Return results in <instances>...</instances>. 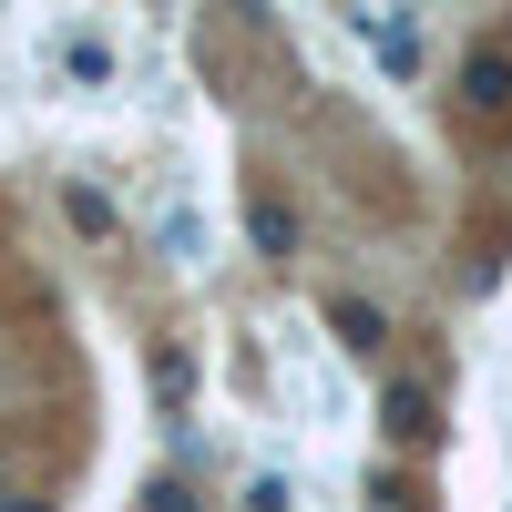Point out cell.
Returning <instances> with one entry per match:
<instances>
[{
	"label": "cell",
	"mask_w": 512,
	"mask_h": 512,
	"mask_svg": "<svg viewBox=\"0 0 512 512\" xmlns=\"http://www.w3.org/2000/svg\"><path fill=\"white\" fill-rule=\"evenodd\" d=\"M461 113H482V123L512 113V52H502V41H482V52L461 62Z\"/></svg>",
	"instance_id": "cell-1"
},
{
	"label": "cell",
	"mask_w": 512,
	"mask_h": 512,
	"mask_svg": "<svg viewBox=\"0 0 512 512\" xmlns=\"http://www.w3.org/2000/svg\"><path fill=\"white\" fill-rule=\"evenodd\" d=\"M379 420H390V441H400V451H431V441H441V400L420 390V379H390Z\"/></svg>",
	"instance_id": "cell-2"
},
{
	"label": "cell",
	"mask_w": 512,
	"mask_h": 512,
	"mask_svg": "<svg viewBox=\"0 0 512 512\" xmlns=\"http://www.w3.org/2000/svg\"><path fill=\"white\" fill-rule=\"evenodd\" d=\"M246 236H256V256H267V267H287V256H297V216H287L267 185L246 195Z\"/></svg>",
	"instance_id": "cell-3"
},
{
	"label": "cell",
	"mask_w": 512,
	"mask_h": 512,
	"mask_svg": "<svg viewBox=\"0 0 512 512\" xmlns=\"http://www.w3.org/2000/svg\"><path fill=\"white\" fill-rule=\"evenodd\" d=\"M328 328H338V349H359V359L379 349V338H390V318H379L369 297H328Z\"/></svg>",
	"instance_id": "cell-4"
},
{
	"label": "cell",
	"mask_w": 512,
	"mask_h": 512,
	"mask_svg": "<svg viewBox=\"0 0 512 512\" xmlns=\"http://www.w3.org/2000/svg\"><path fill=\"white\" fill-rule=\"evenodd\" d=\"M185 400H195V359L164 338V349H154V410H164V420H185Z\"/></svg>",
	"instance_id": "cell-5"
},
{
	"label": "cell",
	"mask_w": 512,
	"mask_h": 512,
	"mask_svg": "<svg viewBox=\"0 0 512 512\" xmlns=\"http://www.w3.org/2000/svg\"><path fill=\"white\" fill-rule=\"evenodd\" d=\"M62 205H72V226H82V236H113V205H103V195H93V185H72V195H62Z\"/></svg>",
	"instance_id": "cell-6"
},
{
	"label": "cell",
	"mask_w": 512,
	"mask_h": 512,
	"mask_svg": "<svg viewBox=\"0 0 512 512\" xmlns=\"http://www.w3.org/2000/svg\"><path fill=\"white\" fill-rule=\"evenodd\" d=\"M144 512H195V492H185L175 472H154V482H144Z\"/></svg>",
	"instance_id": "cell-7"
},
{
	"label": "cell",
	"mask_w": 512,
	"mask_h": 512,
	"mask_svg": "<svg viewBox=\"0 0 512 512\" xmlns=\"http://www.w3.org/2000/svg\"><path fill=\"white\" fill-rule=\"evenodd\" d=\"M369 512H410V492H400V482H379V492H369Z\"/></svg>",
	"instance_id": "cell-8"
},
{
	"label": "cell",
	"mask_w": 512,
	"mask_h": 512,
	"mask_svg": "<svg viewBox=\"0 0 512 512\" xmlns=\"http://www.w3.org/2000/svg\"><path fill=\"white\" fill-rule=\"evenodd\" d=\"M0 512H52V502H21V492H11V502H0Z\"/></svg>",
	"instance_id": "cell-9"
},
{
	"label": "cell",
	"mask_w": 512,
	"mask_h": 512,
	"mask_svg": "<svg viewBox=\"0 0 512 512\" xmlns=\"http://www.w3.org/2000/svg\"><path fill=\"white\" fill-rule=\"evenodd\" d=\"M0 502H11V492H0Z\"/></svg>",
	"instance_id": "cell-10"
}]
</instances>
